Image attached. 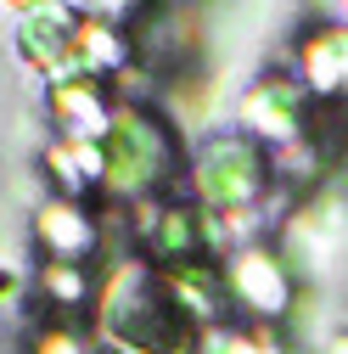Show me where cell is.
<instances>
[{
    "mask_svg": "<svg viewBox=\"0 0 348 354\" xmlns=\"http://www.w3.org/2000/svg\"><path fill=\"white\" fill-rule=\"evenodd\" d=\"M107 332L129 348V354H180L186 337H191V321L186 309L174 304L163 270H118V281L107 287Z\"/></svg>",
    "mask_w": 348,
    "mask_h": 354,
    "instance_id": "6da1fadb",
    "label": "cell"
},
{
    "mask_svg": "<svg viewBox=\"0 0 348 354\" xmlns=\"http://www.w3.org/2000/svg\"><path fill=\"white\" fill-rule=\"evenodd\" d=\"M191 186L208 208L220 214H247L264 203V192L276 186V158L258 147L253 136L242 129H220V136H208L191 158Z\"/></svg>",
    "mask_w": 348,
    "mask_h": 354,
    "instance_id": "7a4b0ae2",
    "label": "cell"
},
{
    "mask_svg": "<svg viewBox=\"0 0 348 354\" xmlns=\"http://www.w3.org/2000/svg\"><path fill=\"white\" fill-rule=\"evenodd\" d=\"M225 292H231V315L247 326H281L298 304V270L287 264L281 248L270 242H247L225 264Z\"/></svg>",
    "mask_w": 348,
    "mask_h": 354,
    "instance_id": "3957f363",
    "label": "cell"
},
{
    "mask_svg": "<svg viewBox=\"0 0 348 354\" xmlns=\"http://www.w3.org/2000/svg\"><path fill=\"white\" fill-rule=\"evenodd\" d=\"M174 163H180V147H174V129L157 124L152 113L141 107H124L113 113V129H107V180L118 192H152L163 186Z\"/></svg>",
    "mask_w": 348,
    "mask_h": 354,
    "instance_id": "277c9868",
    "label": "cell"
},
{
    "mask_svg": "<svg viewBox=\"0 0 348 354\" xmlns=\"http://www.w3.org/2000/svg\"><path fill=\"white\" fill-rule=\"evenodd\" d=\"M315 107L320 102L303 91L292 73H270L242 96V136H253L264 152H287V147H298L309 136Z\"/></svg>",
    "mask_w": 348,
    "mask_h": 354,
    "instance_id": "5b68a950",
    "label": "cell"
},
{
    "mask_svg": "<svg viewBox=\"0 0 348 354\" xmlns=\"http://www.w3.org/2000/svg\"><path fill=\"white\" fill-rule=\"evenodd\" d=\"M292 79L320 107H348V28L309 23L292 46Z\"/></svg>",
    "mask_w": 348,
    "mask_h": 354,
    "instance_id": "8992f818",
    "label": "cell"
},
{
    "mask_svg": "<svg viewBox=\"0 0 348 354\" xmlns=\"http://www.w3.org/2000/svg\"><path fill=\"white\" fill-rule=\"evenodd\" d=\"M320 354H348V326H337V332L320 343Z\"/></svg>",
    "mask_w": 348,
    "mask_h": 354,
    "instance_id": "52a82bcc",
    "label": "cell"
},
{
    "mask_svg": "<svg viewBox=\"0 0 348 354\" xmlns=\"http://www.w3.org/2000/svg\"><path fill=\"white\" fill-rule=\"evenodd\" d=\"M102 354H129V348H102Z\"/></svg>",
    "mask_w": 348,
    "mask_h": 354,
    "instance_id": "ba28073f",
    "label": "cell"
},
{
    "mask_svg": "<svg viewBox=\"0 0 348 354\" xmlns=\"http://www.w3.org/2000/svg\"><path fill=\"white\" fill-rule=\"evenodd\" d=\"M174 6H180V0H174Z\"/></svg>",
    "mask_w": 348,
    "mask_h": 354,
    "instance_id": "9c48e42d",
    "label": "cell"
}]
</instances>
